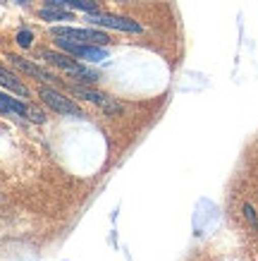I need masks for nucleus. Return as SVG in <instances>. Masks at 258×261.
I'll return each instance as SVG.
<instances>
[{"instance_id":"obj_1","label":"nucleus","mask_w":258,"mask_h":261,"mask_svg":"<svg viewBox=\"0 0 258 261\" xmlns=\"http://www.w3.org/2000/svg\"><path fill=\"white\" fill-rule=\"evenodd\" d=\"M55 39L70 41V43H79V46H108L110 36L96 29H77V27H53L50 29Z\"/></svg>"},{"instance_id":"obj_2","label":"nucleus","mask_w":258,"mask_h":261,"mask_svg":"<svg viewBox=\"0 0 258 261\" xmlns=\"http://www.w3.org/2000/svg\"><path fill=\"white\" fill-rule=\"evenodd\" d=\"M39 96L43 98V103L46 106H50L55 113H63V115H74V118H84V113H81V108H79L77 103L72 101V98H67L65 94H60V91H55V89L50 87H41L39 89Z\"/></svg>"},{"instance_id":"obj_3","label":"nucleus","mask_w":258,"mask_h":261,"mask_svg":"<svg viewBox=\"0 0 258 261\" xmlns=\"http://www.w3.org/2000/svg\"><path fill=\"white\" fill-rule=\"evenodd\" d=\"M86 22L96 24V27H105V29H115V32H129V34H141L144 27L139 22H134L129 17H118V15H86Z\"/></svg>"},{"instance_id":"obj_4","label":"nucleus","mask_w":258,"mask_h":261,"mask_svg":"<svg viewBox=\"0 0 258 261\" xmlns=\"http://www.w3.org/2000/svg\"><path fill=\"white\" fill-rule=\"evenodd\" d=\"M58 46L67 50L70 56H77L81 60H89V63H101L108 58V50L103 46H79V43H70V41H63L58 39Z\"/></svg>"},{"instance_id":"obj_5","label":"nucleus","mask_w":258,"mask_h":261,"mask_svg":"<svg viewBox=\"0 0 258 261\" xmlns=\"http://www.w3.org/2000/svg\"><path fill=\"white\" fill-rule=\"evenodd\" d=\"M8 60L15 65L17 70H22V72H26V74H32V77H36L39 82H46V84H55V82H58L48 70H43V67L29 63V60H24V58H19V56H8Z\"/></svg>"},{"instance_id":"obj_6","label":"nucleus","mask_w":258,"mask_h":261,"mask_svg":"<svg viewBox=\"0 0 258 261\" xmlns=\"http://www.w3.org/2000/svg\"><path fill=\"white\" fill-rule=\"evenodd\" d=\"M41 60H46V63L60 67V70H65L67 74H74V72L81 67V65H79L77 60H72L70 56H65V53H55V50H41Z\"/></svg>"},{"instance_id":"obj_7","label":"nucleus","mask_w":258,"mask_h":261,"mask_svg":"<svg viewBox=\"0 0 258 261\" xmlns=\"http://www.w3.org/2000/svg\"><path fill=\"white\" fill-rule=\"evenodd\" d=\"M50 8H72V10H81L86 15H94L98 12V3L96 0H43Z\"/></svg>"},{"instance_id":"obj_8","label":"nucleus","mask_w":258,"mask_h":261,"mask_svg":"<svg viewBox=\"0 0 258 261\" xmlns=\"http://www.w3.org/2000/svg\"><path fill=\"white\" fill-rule=\"evenodd\" d=\"M0 87L10 89V91H12V94H17V96H29V89L19 82V77H17V74H12L10 70H5L3 65H0Z\"/></svg>"},{"instance_id":"obj_9","label":"nucleus","mask_w":258,"mask_h":261,"mask_svg":"<svg viewBox=\"0 0 258 261\" xmlns=\"http://www.w3.org/2000/svg\"><path fill=\"white\" fill-rule=\"evenodd\" d=\"M41 19H46V22H72V12L65 8H43L39 12Z\"/></svg>"},{"instance_id":"obj_10","label":"nucleus","mask_w":258,"mask_h":261,"mask_svg":"<svg viewBox=\"0 0 258 261\" xmlns=\"http://www.w3.org/2000/svg\"><path fill=\"white\" fill-rule=\"evenodd\" d=\"M26 108H29V106H24L22 101H17V98H10V96L0 94V113H15V115L26 118Z\"/></svg>"},{"instance_id":"obj_11","label":"nucleus","mask_w":258,"mask_h":261,"mask_svg":"<svg viewBox=\"0 0 258 261\" xmlns=\"http://www.w3.org/2000/svg\"><path fill=\"white\" fill-rule=\"evenodd\" d=\"M72 91L79 96V98H86V101L96 103V106H103L108 96L101 94V91H94V89H86V87H72Z\"/></svg>"},{"instance_id":"obj_12","label":"nucleus","mask_w":258,"mask_h":261,"mask_svg":"<svg viewBox=\"0 0 258 261\" xmlns=\"http://www.w3.org/2000/svg\"><path fill=\"white\" fill-rule=\"evenodd\" d=\"M101 111L105 113V115H120V113H122V103H118L115 101V98H105V103H103L101 106Z\"/></svg>"},{"instance_id":"obj_13","label":"nucleus","mask_w":258,"mask_h":261,"mask_svg":"<svg viewBox=\"0 0 258 261\" xmlns=\"http://www.w3.org/2000/svg\"><path fill=\"white\" fill-rule=\"evenodd\" d=\"M17 43L22 48H32V43H34V34L29 32V29H22V32L17 34Z\"/></svg>"},{"instance_id":"obj_14","label":"nucleus","mask_w":258,"mask_h":261,"mask_svg":"<svg viewBox=\"0 0 258 261\" xmlns=\"http://www.w3.org/2000/svg\"><path fill=\"white\" fill-rule=\"evenodd\" d=\"M26 118L34 120V122H46V113H41L39 108L29 106V108H26Z\"/></svg>"},{"instance_id":"obj_15","label":"nucleus","mask_w":258,"mask_h":261,"mask_svg":"<svg viewBox=\"0 0 258 261\" xmlns=\"http://www.w3.org/2000/svg\"><path fill=\"white\" fill-rule=\"evenodd\" d=\"M244 216H246V221L251 223V228H256V225H258L256 211H253V206H251V204H244Z\"/></svg>"},{"instance_id":"obj_16","label":"nucleus","mask_w":258,"mask_h":261,"mask_svg":"<svg viewBox=\"0 0 258 261\" xmlns=\"http://www.w3.org/2000/svg\"><path fill=\"white\" fill-rule=\"evenodd\" d=\"M17 3H19V5H26V0H17Z\"/></svg>"}]
</instances>
